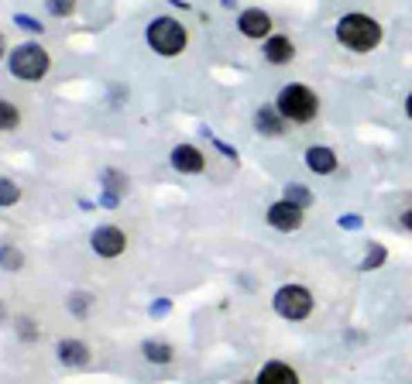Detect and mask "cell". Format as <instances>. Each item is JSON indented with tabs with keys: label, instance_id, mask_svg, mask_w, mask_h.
<instances>
[{
	"label": "cell",
	"instance_id": "cell-1",
	"mask_svg": "<svg viewBox=\"0 0 412 384\" xmlns=\"http://www.w3.org/2000/svg\"><path fill=\"white\" fill-rule=\"evenodd\" d=\"M337 38L340 45H347L350 52H371L382 41V24L371 14H344L337 21Z\"/></svg>",
	"mask_w": 412,
	"mask_h": 384
},
{
	"label": "cell",
	"instance_id": "cell-23",
	"mask_svg": "<svg viewBox=\"0 0 412 384\" xmlns=\"http://www.w3.org/2000/svg\"><path fill=\"white\" fill-rule=\"evenodd\" d=\"M48 10H52L55 17H69V14L76 10V0H48Z\"/></svg>",
	"mask_w": 412,
	"mask_h": 384
},
{
	"label": "cell",
	"instance_id": "cell-12",
	"mask_svg": "<svg viewBox=\"0 0 412 384\" xmlns=\"http://www.w3.org/2000/svg\"><path fill=\"white\" fill-rule=\"evenodd\" d=\"M292 55H296V45H292L285 35H272V38L265 41V59H268L272 66H285V62H292Z\"/></svg>",
	"mask_w": 412,
	"mask_h": 384
},
{
	"label": "cell",
	"instance_id": "cell-5",
	"mask_svg": "<svg viewBox=\"0 0 412 384\" xmlns=\"http://www.w3.org/2000/svg\"><path fill=\"white\" fill-rule=\"evenodd\" d=\"M275 312L282 319H292V323L306 319L312 312V291L306 285H282L275 291Z\"/></svg>",
	"mask_w": 412,
	"mask_h": 384
},
{
	"label": "cell",
	"instance_id": "cell-7",
	"mask_svg": "<svg viewBox=\"0 0 412 384\" xmlns=\"http://www.w3.org/2000/svg\"><path fill=\"white\" fill-rule=\"evenodd\" d=\"M268 223L275 227V230H299L303 227V206H296V202H289V199H279V202H272L268 206Z\"/></svg>",
	"mask_w": 412,
	"mask_h": 384
},
{
	"label": "cell",
	"instance_id": "cell-4",
	"mask_svg": "<svg viewBox=\"0 0 412 384\" xmlns=\"http://www.w3.org/2000/svg\"><path fill=\"white\" fill-rule=\"evenodd\" d=\"M279 110H282V117L285 120H292V124H309L312 117H316V110H319V99L316 93L309 90V86H285L282 93H279V103H275Z\"/></svg>",
	"mask_w": 412,
	"mask_h": 384
},
{
	"label": "cell",
	"instance_id": "cell-26",
	"mask_svg": "<svg viewBox=\"0 0 412 384\" xmlns=\"http://www.w3.org/2000/svg\"><path fill=\"white\" fill-rule=\"evenodd\" d=\"M169 309H172V302H169V298H158V302H155V305H151L148 312H151V319H162V316H165Z\"/></svg>",
	"mask_w": 412,
	"mask_h": 384
},
{
	"label": "cell",
	"instance_id": "cell-6",
	"mask_svg": "<svg viewBox=\"0 0 412 384\" xmlns=\"http://www.w3.org/2000/svg\"><path fill=\"white\" fill-rule=\"evenodd\" d=\"M90 247L100 258H120L127 251V233L120 227H97L93 237H90Z\"/></svg>",
	"mask_w": 412,
	"mask_h": 384
},
{
	"label": "cell",
	"instance_id": "cell-16",
	"mask_svg": "<svg viewBox=\"0 0 412 384\" xmlns=\"http://www.w3.org/2000/svg\"><path fill=\"white\" fill-rule=\"evenodd\" d=\"M0 268L3 271H21L24 268V254L14 244H0Z\"/></svg>",
	"mask_w": 412,
	"mask_h": 384
},
{
	"label": "cell",
	"instance_id": "cell-25",
	"mask_svg": "<svg viewBox=\"0 0 412 384\" xmlns=\"http://www.w3.org/2000/svg\"><path fill=\"white\" fill-rule=\"evenodd\" d=\"M361 223H364V220H361L357 213H344V216L337 220V227H340V230H361Z\"/></svg>",
	"mask_w": 412,
	"mask_h": 384
},
{
	"label": "cell",
	"instance_id": "cell-30",
	"mask_svg": "<svg viewBox=\"0 0 412 384\" xmlns=\"http://www.w3.org/2000/svg\"><path fill=\"white\" fill-rule=\"evenodd\" d=\"M3 52H7V41H3V35H0V59H3Z\"/></svg>",
	"mask_w": 412,
	"mask_h": 384
},
{
	"label": "cell",
	"instance_id": "cell-22",
	"mask_svg": "<svg viewBox=\"0 0 412 384\" xmlns=\"http://www.w3.org/2000/svg\"><path fill=\"white\" fill-rule=\"evenodd\" d=\"M103 189H106V192H117V195H124V189H127V175H120V172L106 169V172H103Z\"/></svg>",
	"mask_w": 412,
	"mask_h": 384
},
{
	"label": "cell",
	"instance_id": "cell-32",
	"mask_svg": "<svg viewBox=\"0 0 412 384\" xmlns=\"http://www.w3.org/2000/svg\"><path fill=\"white\" fill-rule=\"evenodd\" d=\"M0 316H3V309H0Z\"/></svg>",
	"mask_w": 412,
	"mask_h": 384
},
{
	"label": "cell",
	"instance_id": "cell-29",
	"mask_svg": "<svg viewBox=\"0 0 412 384\" xmlns=\"http://www.w3.org/2000/svg\"><path fill=\"white\" fill-rule=\"evenodd\" d=\"M406 113H409V120H412V93H409V99H406Z\"/></svg>",
	"mask_w": 412,
	"mask_h": 384
},
{
	"label": "cell",
	"instance_id": "cell-13",
	"mask_svg": "<svg viewBox=\"0 0 412 384\" xmlns=\"http://www.w3.org/2000/svg\"><path fill=\"white\" fill-rule=\"evenodd\" d=\"M258 381H261V384H296V381H299V374H296L289 364L272 361V364H265V367L258 371Z\"/></svg>",
	"mask_w": 412,
	"mask_h": 384
},
{
	"label": "cell",
	"instance_id": "cell-19",
	"mask_svg": "<svg viewBox=\"0 0 412 384\" xmlns=\"http://www.w3.org/2000/svg\"><path fill=\"white\" fill-rule=\"evenodd\" d=\"M282 199H289V202H296V206H303V209H306L309 202H312V192H309L303 182H289Z\"/></svg>",
	"mask_w": 412,
	"mask_h": 384
},
{
	"label": "cell",
	"instance_id": "cell-14",
	"mask_svg": "<svg viewBox=\"0 0 412 384\" xmlns=\"http://www.w3.org/2000/svg\"><path fill=\"white\" fill-rule=\"evenodd\" d=\"M306 165L309 172H316V175H330V172H337V155L330 148H309Z\"/></svg>",
	"mask_w": 412,
	"mask_h": 384
},
{
	"label": "cell",
	"instance_id": "cell-24",
	"mask_svg": "<svg viewBox=\"0 0 412 384\" xmlns=\"http://www.w3.org/2000/svg\"><path fill=\"white\" fill-rule=\"evenodd\" d=\"M14 24H21V28L31 31V35H41V24H38L35 17H28V14H14Z\"/></svg>",
	"mask_w": 412,
	"mask_h": 384
},
{
	"label": "cell",
	"instance_id": "cell-9",
	"mask_svg": "<svg viewBox=\"0 0 412 384\" xmlns=\"http://www.w3.org/2000/svg\"><path fill=\"white\" fill-rule=\"evenodd\" d=\"M237 28H241L244 38H268L272 35V17L261 7H251V10H244L237 17Z\"/></svg>",
	"mask_w": 412,
	"mask_h": 384
},
{
	"label": "cell",
	"instance_id": "cell-8",
	"mask_svg": "<svg viewBox=\"0 0 412 384\" xmlns=\"http://www.w3.org/2000/svg\"><path fill=\"white\" fill-rule=\"evenodd\" d=\"M169 158H172V169H176V172H186V175H196V172H203L206 169L203 151L193 148V144H176Z\"/></svg>",
	"mask_w": 412,
	"mask_h": 384
},
{
	"label": "cell",
	"instance_id": "cell-27",
	"mask_svg": "<svg viewBox=\"0 0 412 384\" xmlns=\"http://www.w3.org/2000/svg\"><path fill=\"white\" fill-rule=\"evenodd\" d=\"M21 336H24V340H35V329H31V319H21Z\"/></svg>",
	"mask_w": 412,
	"mask_h": 384
},
{
	"label": "cell",
	"instance_id": "cell-18",
	"mask_svg": "<svg viewBox=\"0 0 412 384\" xmlns=\"http://www.w3.org/2000/svg\"><path fill=\"white\" fill-rule=\"evenodd\" d=\"M385 258H388V251H385L382 244H371L368 254H364V261H361V271H375V268H382Z\"/></svg>",
	"mask_w": 412,
	"mask_h": 384
},
{
	"label": "cell",
	"instance_id": "cell-28",
	"mask_svg": "<svg viewBox=\"0 0 412 384\" xmlns=\"http://www.w3.org/2000/svg\"><path fill=\"white\" fill-rule=\"evenodd\" d=\"M402 223H406V230H412V209H406V213H402Z\"/></svg>",
	"mask_w": 412,
	"mask_h": 384
},
{
	"label": "cell",
	"instance_id": "cell-31",
	"mask_svg": "<svg viewBox=\"0 0 412 384\" xmlns=\"http://www.w3.org/2000/svg\"><path fill=\"white\" fill-rule=\"evenodd\" d=\"M220 3H223V7H234V3H237V0H220Z\"/></svg>",
	"mask_w": 412,
	"mask_h": 384
},
{
	"label": "cell",
	"instance_id": "cell-3",
	"mask_svg": "<svg viewBox=\"0 0 412 384\" xmlns=\"http://www.w3.org/2000/svg\"><path fill=\"white\" fill-rule=\"evenodd\" d=\"M48 69H52V59L38 41H24L10 52V76H17L24 83H38Z\"/></svg>",
	"mask_w": 412,
	"mask_h": 384
},
{
	"label": "cell",
	"instance_id": "cell-15",
	"mask_svg": "<svg viewBox=\"0 0 412 384\" xmlns=\"http://www.w3.org/2000/svg\"><path fill=\"white\" fill-rule=\"evenodd\" d=\"M144 357L151 361V364H172V347L169 343H162V340H144Z\"/></svg>",
	"mask_w": 412,
	"mask_h": 384
},
{
	"label": "cell",
	"instance_id": "cell-21",
	"mask_svg": "<svg viewBox=\"0 0 412 384\" xmlns=\"http://www.w3.org/2000/svg\"><path fill=\"white\" fill-rule=\"evenodd\" d=\"M17 199H21V189H17V182H14V179H3V175H0V206L7 209V206H14Z\"/></svg>",
	"mask_w": 412,
	"mask_h": 384
},
{
	"label": "cell",
	"instance_id": "cell-11",
	"mask_svg": "<svg viewBox=\"0 0 412 384\" xmlns=\"http://www.w3.org/2000/svg\"><path fill=\"white\" fill-rule=\"evenodd\" d=\"M59 361L66 367H86L90 364V347L83 340H59Z\"/></svg>",
	"mask_w": 412,
	"mask_h": 384
},
{
	"label": "cell",
	"instance_id": "cell-2",
	"mask_svg": "<svg viewBox=\"0 0 412 384\" xmlns=\"http://www.w3.org/2000/svg\"><path fill=\"white\" fill-rule=\"evenodd\" d=\"M144 38H148L151 52H158L162 59H176V55H182L186 45H189L186 24L176 21V17H155V21L148 24V35H144Z\"/></svg>",
	"mask_w": 412,
	"mask_h": 384
},
{
	"label": "cell",
	"instance_id": "cell-20",
	"mask_svg": "<svg viewBox=\"0 0 412 384\" xmlns=\"http://www.w3.org/2000/svg\"><path fill=\"white\" fill-rule=\"evenodd\" d=\"M66 305H69V312H73V316H79V319H83V316L90 312V305H93V298H90L86 291H73Z\"/></svg>",
	"mask_w": 412,
	"mask_h": 384
},
{
	"label": "cell",
	"instance_id": "cell-10",
	"mask_svg": "<svg viewBox=\"0 0 412 384\" xmlns=\"http://www.w3.org/2000/svg\"><path fill=\"white\" fill-rule=\"evenodd\" d=\"M254 127H258L261 134H268V137H282V134H285V117H282L279 106H261V110L254 113Z\"/></svg>",
	"mask_w": 412,
	"mask_h": 384
},
{
	"label": "cell",
	"instance_id": "cell-17",
	"mask_svg": "<svg viewBox=\"0 0 412 384\" xmlns=\"http://www.w3.org/2000/svg\"><path fill=\"white\" fill-rule=\"evenodd\" d=\"M21 127V110L10 99H0V131H17Z\"/></svg>",
	"mask_w": 412,
	"mask_h": 384
}]
</instances>
